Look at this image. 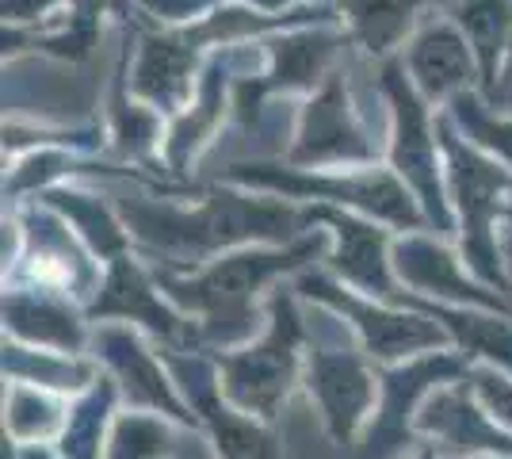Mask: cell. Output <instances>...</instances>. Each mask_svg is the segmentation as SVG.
<instances>
[{"instance_id": "5b68a950", "label": "cell", "mask_w": 512, "mask_h": 459, "mask_svg": "<svg viewBox=\"0 0 512 459\" xmlns=\"http://www.w3.org/2000/svg\"><path fill=\"white\" fill-rule=\"evenodd\" d=\"M62 425V406L43 391H31L27 383H16L8 394V433L23 444L50 440Z\"/></svg>"}, {"instance_id": "3957f363", "label": "cell", "mask_w": 512, "mask_h": 459, "mask_svg": "<svg viewBox=\"0 0 512 459\" xmlns=\"http://www.w3.org/2000/svg\"><path fill=\"white\" fill-rule=\"evenodd\" d=\"M279 264L287 268L291 257H241V261H226L218 272H211L203 284L195 287V295H188L195 306L207 310L211 329L222 333V322H230L234 333L241 329V322H249V299H253L256 284L264 276H272Z\"/></svg>"}, {"instance_id": "8992f818", "label": "cell", "mask_w": 512, "mask_h": 459, "mask_svg": "<svg viewBox=\"0 0 512 459\" xmlns=\"http://www.w3.org/2000/svg\"><path fill=\"white\" fill-rule=\"evenodd\" d=\"M107 345H111V352H115V368H119V375L127 379V391H130V383H134V398H138V402L165 406L169 414L180 417L176 398H172V391L165 387V379H161V372L150 364L146 352L138 349V345H130V341H119V337H111Z\"/></svg>"}, {"instance_id": "30bf717a", "label": "cell", "mask_w": 512, "mask_h": 459, "mask_svg": "<svg viewBox=\"0 0 512 459\" xmlns=\"http://www.w3.org/2000/svg\"><path fill=\"white\" fill-rule=\"evenodd\" d=\"M474 383H478L482 398L490 402V410H493L490 417H493V421L501 417V421H505V425L512 429V383H509V379H497V375L482 372L478 379H474Z\"/></svg>"}, {"instance_id": "7a4b0ae2", "label": "cell", "mask_w": 512, "mask_h": 459, "mask_svg": "<svg viewBox=\"0 0 512 459\" xmlns=\"http://www.w3.org/2000/svg\"><path fill=\"white\" fill-rule=\"evenodd\" d=\"M421 429L436 440V448L455 452V456H474V452H501L512 456V437L497 429L490 414H482L463 391H440L421 414Z\"/></svg>"}, {"instance_id": "277c9868", "label": "cell", "mask_w": 512, "mask_h": 459, "mask_svg": "<svg viewBox=\"0 0 512 459\" xmlns=\"http://www.w3.org/2000/svg\"><path fill=\"white\" fill-rule=\"evenodd\" d=\"M310 387L318 394L321 417L333 429V437H352V429L367 417L371 406V379L360 372V364L348 356H321Z\"/></svg>"}, {"instance_id": "52a82bcc", "label": "cell", "mask_w": 512, "mask_h": 459, "mask_svg": "<svg viewBox=\"0 0 512 459\" xmlns=\"http://www.w3.org/2000/svg\"><path fill=\"white\" fill-rule=\"evenodd\" d=\"M172 452L169 429L153 417H123L115 425V437H111V452L107 459H165Z\"/></svg>"}, {"instance_id": "6da1fadb", "label": "cell", "mask_w": 512, "mask_h": 459, "mask_svg": "<svg viewBox=\"0 0 512 459\" xmlns=\"http://www.w3.org/2000/svg\"><path fill=\"white\" fill-rule=\"evenodd\" d=\"M276 322V333L260 349H249V356L226 360L230 394L245 410H256L260 417L276 414L279 398L287 394V383H291V345H295V326L291 322L295 318L283 314V303H279Z\"/></svg>"}, {"instance_id": "ba28073f", "label": "cell", "mask_w": 512, "mask_h": 459, "mask_svg": "<svg viewBox=\"0 0 512 459\" xmlns=\"http://www.w3.org/2000/svg\"><path fill=\"white\" fill-rule=\"evenodd\" d=\"M402 272H406L409 280L417 287H428V291H440V295H474L467 284H459L451 272H455V264H451L448 253H440V249H428V245H413L402 253Z\"/></svg>"}, {"instance_id": "9c48e42d", "label": "cell", "mask_w": 512, "mask_h": 459, "mask_svg": "<svg viewBox=\"0 0 512 459\" xmlns=\"http://www.w3.org/2000/svg\"><path fill=\"white\" fill-rule=\"evenodd\" d=\"M402 16H406V0H356V20L371 43H386L390 35H398Z\"/></svg>"}, {"instance_id": "8fae6325", "label": "cell", "mask_w": 512, "mask_h": 459, "mask_svg": "<svg viewBox=\"0 0 512 459\" xmlns=\"http://www.w3.org/2000/svg\"><path fill=\"white\" fill-rule=\"evenodd\" d=\"M417 459H440V456H436V452H421Z\"/></svg>"}]
</instances>
